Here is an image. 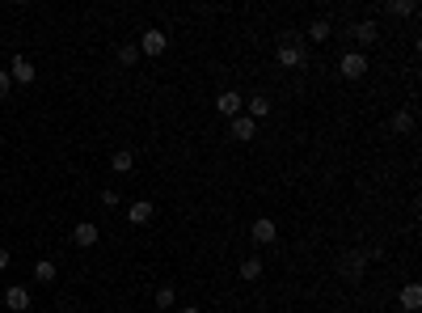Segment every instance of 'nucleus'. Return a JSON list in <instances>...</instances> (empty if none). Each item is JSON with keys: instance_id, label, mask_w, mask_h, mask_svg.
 Returning <instances> with one entry per match:
<instances>
[{"instance_id": "0eeeda50", "label": "nucleus", "mask_w": 422, "mask_h": 313, "mask_svg": "<svg viewBox=\"0 0 422 313\" xmlns=\"http://www.w3.org/2000/svg\"><path fill=\"white\" fill-rule=\"evenodd\" d=\"M250 237H254L258 246H270V242L279 237V229H275V221H270V216H258V221H254V229H250Z\"/></svg>"}, {"instance_id": "a211bd4d", "label": "nucleus", "mask_w": 422, "mask_h": 313, "mask_svg": "<svg viewBox=\"0 0 422 313\" xmlns=\"http://www.w3.org/2000/svg\"><path fill=\"white\" fill-rule=\"evenodd\" d=\"M393 132H397V136H410V132H414V110H397V114H393Z\"/></svg>"}, {"instance_id": "f3484780", "label": "nucleus", "mask_w": 422, "mask_h": 313, "mask_svg": "<svg viewBox=\"0 0 422 313\" xmlns=\"http://www.w3.org/2000/svg\"><path fill=\"white\" fill-rule=\"evenodd\" d=\"M110 170H114V174H131V170H135V157H131L127 149H118V153L110 157Z\"/></svg>"}, {"instance_id": "aec40b11", "label": "nucleus", "mask_w": 422, "mask_h": 313, "mask_svg": "<svg viewBox=\"0 0 422 313\" xmlns=\"http://www.w3.org/2000/svg\"><path fill=\"white\" fill-rule=\"evenodd\" d=\"M330 34H334V30H330V21H326V17H317L313 26H308V38H313V42H326Z\"/></svg>"}, {"instance_id": "6e6552de", "label": "nucleus", "mask_w": 422, "mask_h": 313, "mask_svg": "<svg viewBox=\"0 0 422 313\" xmlns=\"http://www.w3.org/2000/svg\"><path fill=\"white\" fill-rule=\"evenodd\" d=\"M363 271H367V258H363V254H342V279L359 284V279H363Z\"/></svg>"}, {"instance_id": "423d86ee", "label": "nucleus", "mask_w": 422, "mask_h": 313, "mask_svg": "<svg viewBox=\"0 0 422 313\" xmlns=\"http://www.w3.org/2000/svg\"><path fill=\"white\" fill-rule=\"evenodd\" d=\"M97 242H102V233H97V225L81 221L77 229H72V246H81V250H89V246H97Z\"/></svg>"}, {"instance_id": "4be33fe9", "label": "nucleus", "mask_w": 422, "mask_h": 313, "mask_svg": "<svg viewBox=\"0 0 422 313\" xmlns=\"http://www.w3.org/2000/svg\"><path fill=\"white\" fill-rule=\"evenodd\" d=\"M173 301H178V292H173L169 284H165V288H157V305H161V309H173Z\"/></svg>"}, {"instance_id": "ddd939ff", "label": "nucleus", "mask_w": 422, "mask_h": 313, "mask_svg": "<svg viewBox=\"0 0 422 313\" xmlns=\"http://www.w3.org/2000/svg\"><path fill=\"white\" fill-rule=\"evenodd\" d=\"M245 114H250L254 123H262V118L270 114V98H262V93H254V98H245Z\"/></svg>"}, {"instance_id": "5701e85b", "label": "nucleus", "mask_w": 422, "mask_h": 313, "mask_svg": "<svg viewBox=\"0 0 422 313\" xmlns=\"http://www.w3.org/2000/svg\"><path fill=\"white\" fill-rule=\"evenodd\" d=\"M9 85H13V81H9V68H0V102L9 98Z\"/></svg>"}, {"instance_id": "20e7f679", "label": "nucleus", "mask_w": 422, "mask_h": 313, "mask_svg": "<svg viewBox=\"0 0 422 313\" xmlns=\"http://www.w3.org/2000/svg\"><path fill=\"white\" fill-rule=\"evenodd\" d=\"M228 136L237 140V144H250L254 136H258V123L250 114H237V118H228Z\"/></svg>"}, {"instance_id": "4468645a", "label": "nucleus", "mask_w": 422, "mask_h": 313, "mask_svg": "<svg viewBox=\"0 0 422 313\" xmlns=\"http://www.w3.org/2000/svg\"><path fill=\"white\" fill-rule=\"evenodd\" d=\"M384 13L388 17H414L418 5H414V0H384Z\"/></svg>"}, {"instance_id": "9b49d317", "label": "nucleus", "mask_w": 422, "mask_h": 313, "mask_svg": "<svg viewBox=\"0 0 422 313\" xmlns=\"http://www.w3.org/2000/svg\"><path fill=\"white\" fill-rule=\"evenodd\" d=\"M153 212H157V203L135 199V203H127V221H131V225H148V221H153Z\"/></svg>"}, {"instance_id": "f8f14e48", "label": "nucleus", "mask_w": 422, "mask_h": 313, "mask_svg": "<svg viewBox=\"0 0 422 313\" xmlns=\"http://www.w3.org/2000/svg\"><path fill=\"white\" fill-rule=\"evenodd\" d=\"M397 305H401L406 313H418V309H422V288H418V284H406L401 297H397Z\"/></svg>"}, {"instance_id": "f257e3e1", "label": "nucleus", "mask_w": 422, "mask_h": 313, "mask_svg": "<svg viewBox=\"0 0 422 313\" xmlns=\"http://www.w3.org/2000/svg\"><path fill=\"white\" fill-rule=\"evenodd\" d=\"M367 68H371V64H367V55H363V51H346V55L338 60V72H342L346 81H363V77H367Z\"/></svg>"}, {"instance_id": "f03ea898", "label": "nucleus", "mask_w": 422, "mask_h": 313, "mask_svg": "<svg viewBox=\"0 0 422 313\" xmlns=\"http://www.w3.org/2000/svg\"><path fill=\"white\" fill-rule=\"evenodd\" d=\"M165 47H169V34H165L161 26H153V30L140 34V55H165Z\"/></svg>"}, {"instance_id": "7ed1b4c3", "label": "nucleus", "mask_w": 422, "mask_h": 313, "mask_svg": "<svg viewBox=\"0 0 422 313\" xmlns=\"http://www.w3.org/2000/svg\"><path fill=\"white\" fill-rule=\"evenodd\" d=\"M279 64H283V68H304V64H308V51H304V42H300V38H295V42L287 38V42L279 47Z\"/></svg>"}, {"instance_id": "bb28decb", "label": "nucleus", "mask_w": 422, "mask_h": 313, "mask_svg": "<svg viewBox=\"0 0 422 313\" xmlns=\"http://www.w3.org/2000/svg\"><path fill=\"white\" fill-rule=\"evenodd\" d=\"M258 313H270V309H258Z\"/></svg>"}, {"instance_id": "412c9836", "label": "nucleus", "mask_w": 422, "mask_h": 313, "mask_svg": "<svg viewBox=\"0 0 422 313\" xmlns=\"http://www.w3.org/2000/svg\"><path fill=\"white\" fill-rule=\"evenodd\" d=\"M135 60H140V47H131V42H122V47H118V64H127V68H131Z\"/></svg>"}, {"instance_id": "6ab92c4d", "label": "nucleus", "mask_w": 422, "mask_h": 313, "mask_svg": "<svg viewBox=\"0 0 422 313\" xmlns=\"http://www.w3.org/2000/svg\"><path fill=\"white\" fill-rule=\"evenodd\" d=\"M241 279H245V284L262 279V258H245V262H241Z\"/></svg>"}, {"instance_id": "39448f33", "label": "nucleus", "mask_w": 422, "mask_h": 313, "mask_svg": "<svg viewBox=\"0 0 422 313\" xmlns=\"http://www.w3.org/2000/svg\"><path fill=\"white\" fill-rule=\"evenodd\" d=\"M241 106H245V98H241L237 89H224V93L215 98V110L224 114V118H237V114H241Z\"/></svg>"}, {"instance_id": "a878e982", "label": "nucleus", "mask_w": 422, "mask_h": 313, "mask_svg": "<svg viewBox=\"0 0 422 313\" xmlns=\"http://www.w3.org/2000/svg\"><path fill=\"white\" fill-rule=\"evenodd\" d=\"M182 313H203V309H198V305H186V309H182Z\"/></svg>"}, {"instance_id": "393cba45", "label": "nucleus", "mask_w": 422, "mask_h": 313, "mask_svg": "<svg viewBox=\"0 0 422 313\" xmlns=\"http://www.w3.org/2000/svg\"><path fill=\"white\" fill-rule=\"evenodd\" d=\"M9 267V250H0V271H5Z\"/></svg>"}, {"instance_id": "dca6fc26", "label": "nucleus", "mask_w": 422, "mask_h": 313, "mask_svg": "<svg viewBox=\"0 0 422 313\" xmlns=\"http://www.w3.org/2000/svg\"><path fill=\"white\" fill-rule=\"evenodd\" d=\"M351 34H355V38H359L363 47H371V42H376V38H380V26H376V21H359V26H355Z\"/></svg>"}, {"instance_id": "2eb2a0df", "label": "nucleus", "mask_w": 422, "mask_h": 313, "mask_svg": "<svg viewBox=\"0 0 422 313\" xmlns=\"http://www.w3.org/2000/svg\"><path fill=\"white\" fill-rule=\"evenodd\" d=\"M55 275H60V267H55L51 258H38V262H34V279H38V284H55Z\"/></svg>"}, {"instance_id": "9d476101", "label": "nucleus", "mask_w": 422, "mask_h": 313, "mask_svg": "<svg viewBox=\"0 0 422 313\" xmlns=\"http://www.w3.org/2000/svg\"><path fill=\"white\" fill-rule=\"evenodd\" d=\"M5 305L13 309V313H26L34 301H30V292H26V288H21V284H13V288H5Z\"/></svg>"}, {"instance_id": "1a4fd4ad", "label": "nucleus", "mask_w": 422, "mask_h": 313, "mask_svg": "<svg viewBox=\"0 0 422 313\" xmlns=\"http://www.w3.org/2000/svg\"><path fill=\"white\" fill-rule=\"evenodd\" d=\"M9 81L30 85V81H34V64H30L26 55H13V64H9Z\"/></svg>"}, {"instance_id": "b1692460", "label": "nucleus", "mask_w": 422, "mask_h": 313, "mask_svg": "<svg viewBox=\"0 0 422 313\" xmlns=\"http://www.w3.org/2000/svg\"><path fill=\"white\" fill-rule=\"evenodd\" d=\"M122 199H118V190H102V208H118Z\"/></svg>"}]
</instances>
